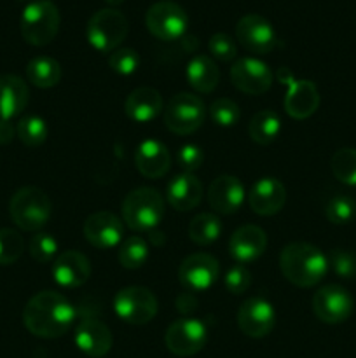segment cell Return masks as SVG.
Returning <instances> with one entry per match:
<instances>
[{
	"label": "cell",
	"instance_id": "cell-37",
	"mask_svg": "<svg viewBox=\"0 0 356 358\" xmlns=\"http://www.w3.org/2000/svg\"><path fill=\"white\" fill-rule=\"evenodd\" d=\"M28 252H30V255L37 262L47 264L58 254V241L51 234L37 233L35 236H31L30 245H28Z\"/></svg>",
	"mask_w": 356,
	"mask_h": 358
},
{
	"label": "cell",
	"instance_id": "cell-29",
	"mask_svg": "<svg viewBox=\"0 0 356 358\" xmlns=\"http://www.w3.org/2000/svg\"><path fill=\"white\" fill-rule=\"evenodd\" d=\"M281 129L279 115L272 110H260L251 117L248 124V135L258 145H269L274 142Z\"/></svg>",
	"mask_w": 356,
	"mask_h": 358
},
{
	"label": "cell",
	"instance_id": "cell-30",
	"mask_svg": "<svg viewBox=\"0 0 356 358\" xmlns=\"http://www.w3.org/2000/svg\"><path fill=\"white\" fill-rule=\"evenodd\" d=\"M220 234H222V224L213 213H199L188 226V238L201 247L216 241Z\"/></svg>",
	"mask_w": 356,
	"mask_h": 358
},
{
	"label": "cell",
	"instance_id": "cell-34",
	"mask_svg": "<svg viewBox=\"0 0 356 358\" xmlns=\"http://www.w3.org/2000/svg\"><path fill=\"white\" fill-rule=\"evenodd\" d=\"M24 241L17 231L3 227L0 229V266H10L21 257Z\"/></svg>",
	"mask_w": 356,
	"mask_h": 358
},
{
	"label": "cell",
	"instance_id": "cell-4",
	"mask_svg": "<svg viewBox=\"0 0 356 358\" xmlns=\"http://www.w3.org/2000/svg\"><path fill=\"white\" fill-rule=\"evenodd\" d=\"M122 219L133 231H154L164 219V199L152 187H138L126 194Z\"/></svg>",
	"mask_w": 356,
	"mask_h": 358
},
{
	"label": "cell",
	"instance_id": "cell-24",
	"mask_svg": "<svg viewBox=\"0 0 356 358\" xmlns=\"http://www.w3.org/2000/svg\"><path fill=\"white\" fill-rule=\"evenodd\" d=\"M166 199L178 212H188L201 203L202 184L194 173L177 175L168 184Z\"/></svg>",
	"mask_w": 356,
	"mask_h": 358
},
{
	"label": "cell",
	"instance_id": "cell-12",
	"mask_svg": "<svg viewBox=\"0 0 356 358\" xmlns=\"http://www.w3.org/2000/svg\"><path fill=\"white\" fill-rule=\"evenodd\" d=\"M236 38L246 51L253 55H267L276 48V31L260 14H246L236 24Z\"/></svg>",
	"mask_w": 356,
	"mask_h": 358
},
{
	"label": "cell",
	"instance_id": "cell-20",
	"mask_svg": "<svg viewBox=\"0 0 356 358\" xmlns=\"http://www.w3.org/2000/svg\"><path fill=\"white\" fill-rule=\"evenodd\" d=\"M52 276L56 283L65 289H77L84 285L91 276V262L77 250H66L54 259Z\"/></svg>",
	"mask_w": 356,
	"mask_h": 358
},
{
	"label": "cell",
	"instance_id": "cell-5",
	"mask_svg": "<svg viewBox=\"0 0 356 358\" xmlns=\"http://www.w3.org/2000/svg\"><path fill=\"white\" fill-rule=\"evenodd\" d=\"M20 30L24 41L42 48L54 41L59 30V10L51 0H35L21 13Z\"/></svg>",
	"mask_w": 356,
	"mask_h": 358
},
{
	"label": "cell",
	"instance_id": "cell-31",
	"mask_svg": "<svg viewBox=\"0 0 356 358\" xmlns=\"http://www.w3.org/2000/svg\"><path fill=\"white\" fill-rule=\"evenodd\" d=\"M119 262L126 269H138L149 259V245L143 238L129 236L119 247Z\"/></svg>",
	"mask_w": 356,
	"mask_h": 358
},
{
	"label": "cell",
	"instance_id": "cell-22",
	"mask_svg": "<svg viewBox=\"0 0 356 358\" xmlns=\"http://www.w3.org/2000/svg\"><path fill=\"white\" fill-rule=\"evenodd\" d=\"M320 107V91L311 80H295L286 84L285 110L290 117L302 119L311 117Z\"/></svg>",
	"mask_w": 356,
	"mask_h": 358
},
{
	"label": "cell",
	"instance_id": "cell-15",
	"mask_svg": "<svg viewBox=\"0 0 356 358\" xmlns=\"http://www.w3.org/2000/svg\"><path fill=\"white\" fill-rule=\"evenodd\" d=\"M272 79L274 76L271 69L257 58H239L230 69V80L234 87H237L241 93L253 94V96L269 91Z\"/></svg>",
	"mask_w": 356,
	"mask_h": 358
},
{
	"label": "cell",
	"instance_id": "cell-1",
	"mask_svg": "<svg viewBox=\"0 0 356 358\" xmlns=\"http://www.w3.org/2000/svg\"><path fill=\"white\" fill-rule=\"evenodd\" d=\"M75 320L72 303L54 290L35 294L23 310V324L37 338L56 339L65 336Z\"/></svg>",
	"mask_w": 356,
	"mask_h": 358
},
{
	"label": "cell",
	"instance_id": "cell-21",
	"mask_svg": "<svg viewBox=\"0 0 356 358\" xmlns=\"http://www.w3.org/2000/svg\"><path fill=\"white\" fill-rule=\"evenodd\" d=\"M75 345L84 355L101 358L112 348V332L103 322L96 318H86L75 329Z\"/></svg>",
	"mask_w": 356,
	"mask_h": 358
},
{
	"label": "cell",
	"instance_id": "cell-43",
	"mask_svg": "<svg viewBox=\"0 0 356 358\" xmlns=\"http://www.w3.org/2000/svg\"><path fill=\"white\" fill-rule=\"evenodd\" d=\"M195 308H198V301H195V297L192 296L191 292L180 294V296L177 297V310L181 311L184 315L191 313Z\"/></svg>",
	"mask_w": 356,
	"mask_h": 358
},
{
	"label": "cell",
	"instance_id": "cell-41",
	"mask_svg": "<svg viewBox=\"0 0 356 358\" xmlns=\"http://www.w3.org/2000/svg\"><path fill=\"white\" fill-rule=\"evenodd\" d=\"M202 161H205V154L194 143H185L178 149L177 163L184 170V173H194L195 170L201 168Z\"/></svg>",
	"mask_w": 356,
	"mask_h": 358
},
{
	"label": "cell",
	"instance_id": "cell-25",
	"mask_svg": "<svg viewBox=\"0 0 356 358\" xmlns=\"http://www.w3.org/2000/svg\"><path fill=\"white\" fill-rule=\"evenodd\" d=\"M126 115L131 121L149 122L154 121L163 112V96L157 90L150 86L136 87L129 93L124 103Z\"/></svg>",
	"mask_w": 356,
	"mask_h": 358
},
{
	"label": "cell",
	"instance_id": "cell-35",
	"mask_svg": "<svg viewBox=\"0 0 356 358\" xmlns=\"http://www.w3.org/2000/svg\"><path fill=\"white\" fill-rule=\"evenodd\" d=\"M356 217V205L349 196L337 194L328 201L327 205V219L332 224L344 226L349 224Z\"/></svg>",
	"mask_w": 356,
	"mask_h": 358
},
{
	"label": "cell",
	"instance_id": "cell-33",
	"mask_svg": "<svg viewBox=\"0 0 356 358\" xmlns=\"http://www.w3.org/2000/svg\"><path fill=\"white\" fill-rule=\"evenodd\" d=\"M47 124L38 115H24L16 126V135L27 147H38L47 138Z\"/></svg>",
	"mask_w": 356,
	"mask_h": 358
},
{
	"label": "cell",
	"instance_id": "cell-3",
	"mask_svg": "<svg viewBox=\"0 0 356 358\" xmlns=\"http://www.w3.org/2000/svg\"><path fill=\"white\" fill-rule=\"evenodd\" d=\"M9 213L13 222L20 229L35 233L42 229L51 219V199L42 189L34 187V185L21 187L10 198Z\"/></svg>",
	"mask_w": 356,
	"mask_h": 358
},
{
	"label": "cell",
	"instance_id": "cell-44",
	"mask_svg": "<svg viewBox=\"0 0 356 358\" xmlns=\"http://www.w3.org/2000/svg\"><path fill=\"white\" fill-rule=\"evenodd\" d=\"M14 135H16V128L13 126V122L7 119H0V145H7L13 142Z\"/></svg>",
	"mask_w": 356,
	"mask_h": 358
},
{
	"label": "cell",
	"instance_id": "cell-46",
	"mask_svg": "<svg viewBox=\"0 0 356 358\" xmlns=\"http://www.w3.org/2000/svg\"><path fill=\"white\" fill-rule=\"evenodd\" d=\"M105 2H107L108 6H119V3H122L124 0H105Z\"/></svg>",
	"mask_w": 356,
	"mask_h": 358
},
{
	"label": "cell",
	"instance_id": "cell-13",
	"mask_svg": "<svg viewBox=\"0 0 356 358\" xmlns=\"http://www.w3.org/2000/svg\"><path fill=\"white\" fill-rule=\"evenodd\" d=\"M237 325L248 338H265L276 325L274 308L262 297H250L237 310Z\"/></svg>",
	"mask_w": 356,
	"mask_h": 358
},
{
	"label": "cell",
	"instance_id": "cell-11",
	"mask_svg": "<svg viewBox=\"0 0 356 358\" xmlns=\"http://www.w3.org/2000/svg\"><path fill=\"white\" fill-rule=\"evenodd\" d=\"M353 297L341 285H325L313 296V311L323 324H342L353 313Z\"/></svg>",
	"mask_w": 356,
	"mask_h": 358
},
{
	"label": "cell",
	"instance_id": "cell-36",
	"mask_svg": "<svg viewBox=\"0 0 356 358\" xmlns=\"http://www.w3.org/2000/svg\"><path fill=\"white\" fill-rule=\"evenodd\" d=\"M209 117L222 128H230L239 121V107L230 98H218L209 107Z\"/></svg>",
	"mask_w": 356,
	"mask_h": 358
},
{
	"label": "cell",
	"instance_id": "cell-27",
	"mask_svg": "<svg viewBox=\"0 0 356 358\" xmlns=\"http://www.w3.org/2000/svg\"><path fill=\"white\" fill-rule=\"evenodd\" d=\"M187 80L198 93H212L220 80V70L209 56L198 55L188 62Z\"/></svg>",
	"mask_w": 356,
	"mask_h": 358
},
{
	"label": "cell",
	"instance_id": "cell-42",
	"mask_svg": "<svg viewBox=\"0 0 356 358\" xmlns=\"http://www.w3.org/2000/svg\"><path fill=\"white\" fill-rule=\"evenodd\" d=\"M251 283V275L243 264H236L229 269V273L225 275V289L230 294H244L248 290Z\"/></svg>",
	"mask_w": 356,
	"mask_h": 358
},
{
	"label": "cell",
	"instance_id": "cell-45",
	"mask_svg": "<svg viewBox=\"0 0 356 358\" xmlns=\"http://www.w3.org/2000/svg\"><path fill=\"white\" fill-rule=\"evenodd\" d=\"M276 77H278L279 83L285 84V86H286V84L292 83V80H293V73L290 72V70L286 69V66H281V69L278 70V73H276Z\"/></svg>",
	"mask_w": 356,
	"mask_h": 358
},
{
	"label": "cell",
	"instance_id": "cell-39",
	"mask_svg": "<svg viewBox=\"0 0 356 358\" xmlns=\"http://www.w3.org/2000/svg\"><path fill=\"white\" fill-rule=\"evenodd\" d=\"M328 268L334 269L337 276L344 280L356 278V254L342 248H335L328 255Z\"/></svg>",
	"mask_w": 356,
	"mask_h": 358
},
{
	"label": "cell",
	"instance_id": "cell-23",
	"mask_svg": "<svg viewBox=\"0 0 356 358\" xmlns=\"http://www.w3.org/2000/svg\"><path fill=\"white\" fill-rule=\"evenodd\" d=\"M136 170L145 178H161L171 166L170 150L159 140H143L135 152Z\"/></svg>",
	"mask_w": 356,
	"mask_h": 358
},
{
	"label": "cell",
	"instance_id": "cell-6",
	"mask_svg": "<svg viewBox=\"0 0 356 358\" xmlns=\"http://www.w3.org/2000/svg\"><path fill=\"white\" fill-rule=\"evenodd\" d=\"M86 31L87 41L96 51L114 52L128 37L129 23L121 10L105 7L91 16Z\"/></svg>",
	"mask_w": 356,
	"mask_h": 358
},
{
	"label": "cell",
	"instance_id": "cell-40",
	"mask_svg": "<svg viewBox=\"0 0 356 358\" xmlns=\"http://www.w3.org/2000/svg\"><path fill=\"white\" fill-rule=\"evenodd\" d=\"M209 55L215 59L220 62H232L236 58V44H234V38L227 34H215L212 35L208 42Z\"/></svg>",
	"mask_w": 356,
	"mask_h": 358
},
{
	"label": "cell",
	"instance_id": "cell-7",
	"mask_svg": "<svg viewBox=\"0 0 356 358\" xmlns=\"http://www.w3.org/2000/svg\"><path fill=\"white\" fill-rule=\"evenodd\" d=\"M206 117V107L195 94H175L164 108V124L171 133L180 136L192 135L202 126Z\"/></svg>",
	"mask_w": 356,
	"mask_h": 358
},
{
	"label": "cell",
	"instance_id": "cell-38",
	"mask_svg": "<svg viewBox=\"0 0 356 358\" xmlns=\"http://www.w3.org/2000/svg\"><path fill=\"white\" fill-rule=\"evenodd\" d=\"M140 65V56L131 48H119L108 56V66L119 76H131Z\"/></svg>",
	"mask_w": 356,
	"mask_h": 358
},
{
	"label": "cell",
	"instance_id": "cell-8",
	"mask_svg": "<svg viewBox=\"0 0 356 358\" xmlns=\"http://www.w3.org/2000/svg\"><path fill=\"white\" fill-rule=\"evenodd\" d=\"M145 27L159 41H178L187 31L188 16L180 3L161 0L147 9Z\"/></svg>",
	"mask_w": 356,
	"mask_h": 358
},
{
	"label": "cell",
	"instance_id": "cell-26",
	"mask_svg": "<svg viewBox=\"0 0 356 358\" xmlns=\"http://www.w3.org/2000/svg\"><path fill=\"white\" fill-rule=\"evenodd\" d=\"M28 105V86L21 77L0 76V119L13 121Z\"/></svg>",
	"mask_w": 356,
	"mask_h": 358
},
{
	"label": "cell",
	"instance_id": "cell-9",
	"mask_svg": "<svg viewBox=\"0 0 356 358\" xmlns=\"http://www.w3.org/2000/svg\"><path fill=\"white\" fill-rule=\"evenodd\" d=\"M114 310L121 320L131 325H145L157 315V299L145 287H126L114 299Z\"/></svg>",
	"mask_w": 356,
	"mask_h": 358
},
{
	"label": "cell",
	"instance_id": "cell-14",
	"mask_svg": "<svg viewBox=\"0 0 356 358\" xmlns=\"http://www.w3.org/2000/svg\"><path fill=\"white\" fill-rule=\"evenodd\" d=\"M218 273L216 259L205 252H198L184 259L178 269V278L188 292H205L216 282Z\"/></svg>",
	"mask_w": 356,
	"mask_h": 358
},
{
	"label": "cell",
	"instance_id": "cell-2",
	"mask_svg": "<svg viewBox=\"0 0 356 358\" xmlns=\"http://www.w3.org/2000/svg\"><path fill=\"white\" fill-rule=\"evenodd\" d=\"M283 276L297 287H314L328 271V259L323 252L311 243L295 241L286 245L279 255Z\"/></svg>",
	"mask_w": 356,
	"mask_h": 358
},
{
	"label": "cell",
	"instance_id": "cell-28",
	"mask_svg": "<svg viewBox=\"0 0 356 358\" xmlns=\"http://www.w3.org/2000/svg\"><path fill=\"white\" fill-rule=\"evenodd\" d=\"M27 77L35 87L49 90L61 80V66L54 58L37 56L27 65Z\"/></svg>",
	"mask_w": 356,
	"mask_h": 358
},
{
	"label": "cell",
	"instance_id": "cell-32",
	"mask_svg": "<svg viewBox=\"0 0 356 358\" xmlns=\"http://www.w3.org/2000/svg\"><path fill=\"white\" fill-rule=\"evenodd\" d=\"M330 168L334 177L346 185H356V149L344 147L332 156Z\"/></svg>",
	"mask_w": 356,
	"mask_h": 358
},
{
	"label": "cell",
	"instance_id": "cell-16",
	"mask_svg": "<svg viewBox=\"0 0 356 358\" xmlns=\"http://www.w3.org/2000/svg\"><path fill=\"white\" fill-rule=\"evenodd\" d=\"M84 236L93 247L100 250L115 247L122 241L124 226L122 220L112 212H96L89 215L84 222Z\"/></svg>",
	"mask_w": 356,
	"mask_h": 358
},
{
	"label": "cell",
	"instance_id": "cell-18",
	"mask_svg": "<svg viewBox=\"0 0 356 358\" xmlns=\"http://www.w3.org/2000/svg\"><path fill=\"white\" fill-rule=\"evenodd\" d=\"M267 248V236L262 227L248 224L232 233L229 240V254L237 264H250L257 261Z\"/></svg>",
	"mask_w": 356,
	"mask_h": 358
},
{
	"label": "cell",
	"instance_id": "cell-17",
	"mask_svg": "<svg viewBox=\"0 0 356 358\" xmlns=\"http://www.w3.org/2000/svg\"><path fill=\"white\" fill-rule=\"evenodd\" d=\"M286 203V189L279 180L271 177L260 178L248 192V205L251 212L262 217L276 215Z\"/></svg>",
	"mask_w": 356,
	"mask_h": 358
},
{
	"label": "cell",
	"instance_id": "cell-19",
	"mask_svg": "<svg viewBox=\"0 0 356 358\" xmlns=\"http://www.w3.org/2000/svg\"><path fill=\"white\" fill-rule=\"evenodd\" d=\"M244 201V187L232 175L216 177L208 187V203L216 213L230 215L241 208Z\"/></svg>",
	"mask_w": 356,
	"mask_h": 358
},
{
	"label": "cell",
	"instance_id": "cell-10",
	"mask_svg": "<svg viewBox=\"0 0 356 358\" xmlns=\"http://www.w3.org/2000/svg\"><path fill=\"white\" fill-rule=\"evenodd\" d=\"M166 348L177 357H192L208 343V329L198 318H180L168 327Z\"/></svg>",
	"mask_w": 356,
	"mask_h": 358
}]
</instances>
